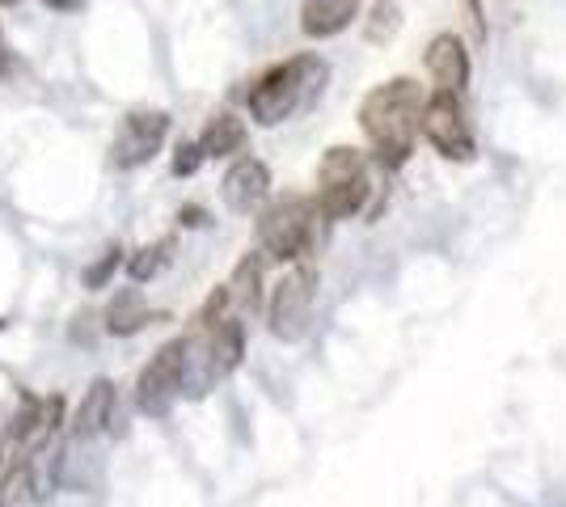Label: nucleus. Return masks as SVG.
<instances>
[{
    "mask_svg": "<svg viewBox=\"0 0 566 507\" xmlns=\"http://www.w3.org/2000/svg\"><path fill=\"white\" fill-rule=\"evenodd\" d=\"M0 478H4V457H0Z\"/></svg>",
    "mask_w": 566,
    "mask_h": 507,
    "instance_id": "24",
    "label": "nucleus"
},
{
    "mask_svg": "<svg viewBox=\"0 0 566 507\" xmlns=\"http://www.w3.org/2000/svg\"><path fill=\"white\" fill-rule=\"evenodd\" d=\"M266 194H271V169L266 161L259 157H237L229 173L220 178V199H224V208L229 212H241V216H250V212H259L262 203H266Z\"/></svg>",
    "mask_w": 566,
    "mask_h": 507,
    "instance_id": "9",
    "label": "nucleus"
},
{
    "mask_svg": "<svg viewBox=\"0 0 566 507\" xmlns=\"http://www.w3.org/2000/svg\"><path fill=\"white\" fill-rule=\"evenodd\" d=\"M4 326H9V321H4V317H0V330H4Z\"/></svg>",
    "mask_w": 566,
    "mask_h": 507,
    "instance_id": "25",
    "label": "nucleus"
},
{
    "mask_svg": "<svg viewBox=\"0 0 566 507\" xmlns=\"http://www.w3.org/2000/svg\"><path fill=\"white\" fill-rule=\"evenodd\" d=\"M326 81H331V64L313 51L283 60L250 85V94H245L250 119L262 123V127H280L292 115H301L305 106H313L326 89Z\"/></svg>",
    "mask_w": 566,
    "mask_h": 507,
    "instance_id": "2",
    "label": "nucleus"
},
{
    "mask_svg": "<svg viewBox=\"0 0 566 507\" xmlns=\"http://www.w3.org/2000/svg\"><path fill=\"white\" fill-rule=\"evenodd\" d=\"M0 43H4V34H0Z\"/></svg>",
    "mask_w": 566,
    "mask_h": 507,
    "instance_id": "26",
    "label": "nucleus"
},
{
    "mask_svg": "<svg viewBox=\"0 0 566 507\" xmlns=\"http://www.w3.org/2000/svg\"><path fill=\"white\" fill-rule=\"evenodd\" d=\"M373 194L368 182V157L352 145L326 148L322 166H317V212L326 220H347L355 216Z\"/></svg>",
    "mask_w": 566,
    "mask_h": 507,
    "instance_id": "3",
    "label": "nucleus"
},
{
    "mask_svg": "<svg viewBox=\"0 0 566 507\" xmlns=\"http://www.w3.org/2000/svg\"><path fill=\"white\" fill-rule=\"evenodd\" d=\"M419 131H423V140L444 161H473V131H470V119H465V106H461V94H444V89H436L431 97H423V115H419Z\"/></svg>",
    "mask_w": 566,
    "mask_h": 507,
    "instance_id": "5",
    "label": "nucleus"
},
{
    "mask_svg": "<svg viewBox=\"0 0 566 507\" xmlns=\"http://www.w3.org/2000/svg\"><path fill=\"white\" fill-rule=\"evenodd\" d=\"M115 381L111 377H97V381H90V389H85V398H81V406H76V414H72V427L69 435L72 440H97V435L111 427V419H115Z\"/></svg>",
    "mask_w": 566,
    "mask_h": 507,
    "instance_id": "11",
    "label": "nucleus"
},
{
    "mask_svg": "<svg viewBox=\"0 0 566 507\" xmlns=\"http://www.w3.org/2000/svg\"><path fill=\"white\" fill-rule=\"evenodd\" d=\"M199 152H203V161H224V157H237L241 148H245V123L237 119L233 110H220L208 119V127L199 131Z\"/></svg>",
    "mask_w": 566,
    "mask_h": 507,
    "instance_id": "14",
    "label": "nucleus"
},
{
    "mask_svg": "<svg viewBox=\"0 0 566 507\" xmlns=\"http://www.w3.org/2000/svg\"><path fill=\"white\" fill-rule=\"evenodd\" d=\"M423 64L427 76L436 81V89H444V94H461L470 85V51L457 34H436L427 43Z\"/></svg>",
    "mask_w": 566,
    "mask_h": 507,
    "instance_id": "10",
    "label": "nucleus"
},
{
    "mask_svg": "<svg viewBox=\"0 0 566 507\" xmlns=\"http://www.w3.org/2000/svg\"><path fill=\"white\" fill-rule=\"evenodd\" d=\"M182 398V338L153 351V360L136 377V411L148 419H166L174 402Z\"/></svg>",
    "mask_w": 566,
    "mask_h": 507,
    "instance_id": "7",
    "label": "nucleus"
},
{
    "mask_svg": "<svg viewBox=\"0 0 566 507\" xmlns=\"http://www.w3.org/2000/svg\"><path fill=\"white\" fill-rule=\"evenodd\" d=\"M169 250H174L169 242H153V245H144V250H136L132 258H123V263H127V275H132V284H148V279L166 266Z\"/></svg>",
    "mask_w": 566,
    "mask_h": 507,
    "instance_id": "17",
    "label": "nucleus"
},
{
    "mask_svg": "<svg viewBox=\"0 0 566 507\" xmlns=\"http://www.w3.org/2000/svg\"><path fill=\"white\" fill-rule=\"evenodd\" d=\"M118 266H123V245L111 242L106 250H102V254H97L94 263L81 271V288H85V292H102L106 284H111V279H115Z\"/></svg>",
    "mask_w": 566,
    "mask_h": 507,
    "instance_id": "16",
    "label": "nucleus"
},
{
    "mask_svg": "<svg viewBox=\"0 0 566 507\" xmlns=\"http://www.w3.org/2000/svg\"><path fill=\"white\" fill-rule=\"evenodd\" d=\"M419 115H423V89L415 76H394L359 102V127L385 169H401L419 140Z\"/></svg>",
    "mask_w": 566,
    "mask_h": 507,
    "instance_id": "1",
    "label": "nucleus"
},
{
    "mask_svg": "<svg viewBox=\"0 0 566 507\" xmlns=\"http://www.w3.org/2000/svg\"><path fill=\"white\" fill-rule=\"evenodd\" d=\"M313 296H317V271L313 266H292L280 284L271 288L266 305V326L280 342H301L313 317Z\"/></svg>",
    "mask_w": 566,
    "mask_h": 507,
    "instance_id": "6",
    "label": "nucleus"
},
{
    "mask_svg": "<svg viewBox=\"0 0 566 507\" xmlns=\"http://www.w3.org/2000/svg\"><path fill=\"white\" fill-rule=\"evenodd\" d=\"M148 321H157V314L144 305V292L140 288H123L111 296V305H106V317H102V326H106V335L115 338H132L140 335Z\"/></svg>",
    "mask_w": 566,
    "mask_h": 507,
    "instance_id": "13",
    "label": "nucleus"
},
{
    "mask_svg": "<svg viewBox=\"0 0 566 507\" xmlns=\"http://www.w3.org/2000/svg\"><path fill=\"white\" fill-rule=\"evenodd\" d=\"M313 224H317V203L305 194H287L280 203H271L259 220L262 254L275 263H296L313 242Z\"/></svg>",
    "mask_w": 566,
    "mask_h": 507,
    "instance_id": "4",
    "label": "nucleus"
},
{
    "mask_svg": "<svg viewBox=\"0 0 566 507\" xmlns=\"http://www.w3.org/2000/svg\"><path fill=\"white\" fill-rule=\"evenodd\" d=\"M169 136L166 110H132L118 123L115 140H111V166L115 169H140L148 166Z\"/></svg>",
    "mask_w": 566,
    "mask_h": 507,
    "instance_id": "8",
    "label": "nucleus"
},
{
    "mask_svg": "<svg viewBox=\"0 0 566 507\" xmlns=\"http://www.w3.org/2000/svg\"><path fill=\"white\" fill-rule=\"evenodd\" d=\"M13 4H22V0H0V9H13Z\"/></svg>",
    "mask_w": 566,
    "mask_h": 507,
    "instance_id": "23",
    "label": "nucleus"
},
{
    "mask_svg": "<svg viewBox=\"0 0 566 507\" xmlns=\"http://www.w3.org/2000/svg\"><path fill=\"white\" fill-rule=\"evenodd\" d=\"M43 9H51V13H76L85 0H39Z\"/></svg>",
    "mask_w": 566,
    "mask_h": 507,
    "instance_id": "20",
    "label": "nucleus"
},
{
    "mask_svg": "<svg viewBox=\"0 0 566 507\" xmlns=\"http://www.w3.org/2000/svg\"><path fill=\"white\" fill-rule=\"evenodd\" d=\"M398 30H401V9L394 0H377L373 13H368V25H364L368 43H389Z\"/></svg>",
    "mask_w": 566,
    "mask_h": 507,
    "instance_id": "18",
    "label": "nucleus"
},
{
    "mask_svg": "<svg viewBox=\"0 0 566 507\" xmlns=\"http://www.w3.org/2000/svg\"><path fill=\"white\" fill-rule=\"evenodd\" d=\"M0 507H9V490L4 486H0Z\"/></svg>",
    "mask_w": 566,
    "mask_h": 507,
    "instance_id": "22",
    "label": "nucleus"
},
{
    "mask_svg": "<svg viewBox=\"0 0 566 507\" xmlns=\"http://www.w3.org/2000/svg\"><path fill=\"white\" fill-rule=\"evenodd\" d=\"M203 166V152H199V145H195V140H182V145L174 148V173H178V178H190V173H195V169Z\"/></svg>",
    "mask_w": 566,
    "mask_h": 507,
    "instance_id": "19",
    "label": "nucleus"
},
{
    "mask_svg": "<svg viewBox=\"0 0 566 507\" xmlns=\"http://www.w3.org/2000/svg\"><path fill=\"white\" fill-rule=\"evenodd\" d=\"M203 212H199V208H182V224H203Z\"/></svg>",
    "mask_w": 566,
    "mask_h": 507,
    "instance_id": "21",
    "label": "nucleus"
},
{
    "mask_svg": "<svg viewBox=\"0 0 566 507\" xmlns=\"http://www.w3.org/2000/svg\"><path fill=\"white\" fill-rule=\"evenodd\" d=\"M359 0H305L301 4V30L308 39H334L355 22Z\"/></svg>",
    "mask_w": 566,
    "mask_h": 507,
    "instance_id": "12",
    "label": "nucleus"
},
{
    "mask_svg": "<svg viewBox=\"0 0 566 507\" xmlns=\"http://www.w3.org/2000/svg\"><path fill=\"white\" fill-rule=\"evenodd\" d=\"M224 292H229V309H233L237 317L254 314L262 305V254H245V258L233 266V279L224 284Z\"/></svg>",
    "mask_w": 566,
    "mask_h": 507,
    "instance_id": "15",
    "label": "nucleus"
}]
</instances>
